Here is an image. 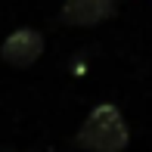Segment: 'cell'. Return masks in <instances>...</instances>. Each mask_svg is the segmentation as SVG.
<instances>
[{"mask_svg": "<svg viewBox=\"0 0 152 152\" xmlns=\"http://www.w3.org/2000/svg\"><path fill=\"white\" fill-rule=\"evenodd\" d=\"M115 16V0H62L59 19L75 28H93Z\"/></svg>", "mask_w": 152, "mask_h": 152, "instance_id": "3", "label": "cell"}, {"mask_svg": "<svg viewBox=\"0 0 152 152\" xmlns=\"http://www.w3.org/2000/svg\"><path fill=\"white\" fill-rule=\"evenodd\" d=\"M130 143V130L121 109L112 102H99L75 134V146L84 152H124Z\"/></svg>", "mask_w": 152, "mask_h": 152, "instance_id": "1", "label": "cell"}, {"mask_svg": "<svg viewBox=\"0 0 152 152\" xmlns=\"http://www.w3.org/2000/svg\"><path fill=\"white\" fill-rule=\"evenodd\" d=\"M44 53V34L34 28H16L0 44V59L12 68H28Z\"/></svg>", "mask_w": 152, "mask_h": 152, "instance_id": "2", "label": "cell"}]
</instances>
